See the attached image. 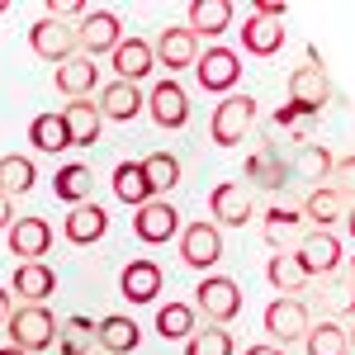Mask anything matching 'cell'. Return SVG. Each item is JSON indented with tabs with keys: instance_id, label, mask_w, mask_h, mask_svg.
I'll return each mask as SVG.
<instances>
[{
	"instance_id": "cell-31",
	"label": "cell",
	"mask_w": 355,
	"mask_h": 355,
	"mask_svg": "<svg viewBox=\"0 0 355 355\" xmlns=\"http://www.w3.org/2000/svg\"><path fill=\"white\" fill-rule=\"evenodd\" d=\"M33 180H38V166L28 162V157H19V152L0 157V194H5V199L28 194V190H33Z\"/></svg>"
},
{
	"instance_id": "cell-18",
	"label": "cell",
	"mask_w": 355,
	"mask_h": 355,
	"mask_svg": "<svg viewBox=\"0 0 355 355\" xmlns=\"http://www.w3.org/2000/svg\"><path fill=\"white\" fill-rule=\"evenodd\" d=\"M185 28L194 38H218L232 28V0H194L185 10Z\"/></svg>"
},
{
	"instance_id": "cell-37",
	"label": "cell",
	"mask_w": 355,
	"mask_h": 355,
	"mask_svg": "<svg viewBox=\"0 0 355 355\" xmlns=\"http://www.w3.org/2000/svg\"><path fill=\"white\" fill-rule=\"evenodd\" d=\"M185 355H232V331L223 327H194L190 336H185Z\"/></svg>"
},
{
	"instance_id": "cell-47",
	"label": "cell",
	"mask_w": 355,
	"mask_h": 355,
	"mask_svg": "<svg viewBox=\"0 0 355 355\" xmlns=\"http://www.w3.org/2000/svg\"><path fill=\"white\" fill-rule=\"evenodd\" d=\"M341 223L351 227V237H355V204H351V214H346V218H341Z\"/></svg>"
},
{
	"instance_id": "cell-42",
	"label": "cell",
	"mask_w": 355,
	"mask_h": 355,
	"mask_svg": "<svg viewBox=\"0 0 355 355\" xmlns=\"http://www.w3.org/2000/svg\"><path fill=\"white\" fill-rule=\"evenodd\" d=\"M308 171H313V180H327V171H331V157L322 152V147H313V152H308Z\"/></svg>"
},
{
	"instance_id": "cell-41",
	"label": "cell",
	"mask_w": 355,
	"mask_h": 355,
	"mask_svg": "<svg viewBox=\"0 0 355 355\" xmlns=\"http://www.w3.org/2000/svg\"><path fill=\"white\" fill-rule=\"evenodd\" d=\"M322 308H331V313H355V284H341V289H331L327 299H322Z\"/></svg>"
},
{
	"instance_id": "cell-9",
	"label": "cell",
	"mask_w": 355,
	"mask_h": 355,
	"mask_svg": "<svg viewBox=\"0 0 355 355\" xmlns=\"http://www.w3.org/2000/svg\"><path fill=\"white\" fill-rule=\"evenodd\" d=\"M123 43V19L114 10H90L81 24H76V48H85L81 57H95V53H114Z\"/></svg>"
},
{
	"instance_id": "cell-2",
	"label": "cell",
	"mask_w": 355,
	"mask_h": 355,
	"mask_svg": "<svg viewBox=\"0 0 355 355\" xmlns=\"http://www.w3.org/2000/svg\"><path fill=\"white\" fill-rule=\"evenodd\" d=\"M199 313L209 318V327H227L242 313V284L227 275H204L199 279Z\"/></svg>"
},
{
	"instance_id": "cell-43",
	"label": "cell",
	"mask_w": 355,
	"mask_h": 355,
	"mask_svg": "<svg viewBox=\"0 0 355 355\" xmlns=\"http://www.w3.org/2000/svg\"><path fill=\"white\" fill-rule=\"evenodd\" d=\"M256 15H261V19H275V24H279V19L289 15V5H279V0H256Z\"/></svg>"
},
{
	"instance_id": "cell-10",
	"label": "cell",
	"mask_w": 355,
	"mask_h": 355,
	"mask_svg": "<svg viewBox=\"0 0 355 355\" xmlns=\"http://www.w3.org/2000/svg\"><path fill=\"white\" fill-rule=\"evenodd\" d=\"M133 232H137V242H147V246L171 242V237H180V209L166 204V199H147L133 218Z\"/></svg>"
},
{
	"instance_id": "cell-1",
	"label": "cell",
	"mask_w": 355,
	"mask_h": 355,
	"mask_svg": "<svg viewBox=\"0 0 355 355\" xmlns=\"http://www.w3.org/2000/svg\"><path fill=\"white\" fill-rule=\"evenodd\" d=\"M5 327H10V346L24 351V355L57 346V318L43 308V303H24V308H15Z\"/></svg>"
},
{
	"instance_id": "cell-8",
	"label": "cell",
	"mask_w": 355,
	"mask_h": 355,
	"mask_svg": "<svg viewBox=\"0 0 355 355\" xmlns=\"http://www.w3.org/2000/svg\"><path fill=\"white\" fill-rule=\"evenodd\" d=\"M180 261L190 270H214L223 261L218 223H190V227H180Z\"/></svg>"
},
{
	"instance_id": "cell-45",
	"label": "cell",
	"mask_w": 355,
	"mask_h": 355,
	"mask_svg": "<svg viewBox=\"0 0 355 355\" xmlns=\"http://www.w3.org/2000/svg\"><path fill=\"white\" fill-rule=\"evenodd\" d=\"M10 313H15V308H10V289H5V284H0V327H5V322H10Z\"/></svg>"
},
{
	"instance_id": "cell-23",
	"label": "cell",
	"mask_w": 355,
	"mask_h": 355,
	"mask_svg": "<svg viewBox=\"0 0 355 355\" xmlns=\"http://www.w3.org/2000/svg\"><path fill=\"white\" fill-rule=\"evenodd\" d=\"M110 232V214L95 204V199H85V204H76L71 214H67V237L76 246H90V242H100Z\"/></svg>"
},
{
	"instance_id": "cell-3",
	"label": "cell",
	"mask_w": 355,
	"mask_h": 355,
	"mask_svg": "<svg viewBox=\"0 0 355 355\" xmlns=\"http://www.w3.org/2000/svg\"><path fill=\"white\" fill-rule=\"evenodd\" d=\"M251 123H256V100L251 95H223V105L214 110V123H209V133L218 147H237L246 133H251Z\"/></svg>"
},
{
	"instance_id": "cell-28",
	"label": "cell",
	"mask_w": 355,
	"mask_h": 355,
	"mask_svg": "<svg viewBox=\"0 0 355 355\" xmlns=\"http://www.w3.org/2000/svg\"><path fill=\"white\" fill-rule=\"evenodd\" d=\"M90 190H95V175H90V166H85V162L57 166V175H53V194H57V199H67V204L76 209V204L90 199Z\"/></svg>"
},
{
	"instance_id": "cell-44",
	"label": "cell",
	"mask_w": 355,
	"mask_h": 355,
	"mask_svg": "<svg viewBox=\"0 0 355 355\" xmlns=\"http://www.w3.org/2000/svg\"><path fill=\"white\" fill-rule=\"evenodd\" d=\"M10 218H15V209H10V199L0 194V232H10Z\"/></svg>"
},
{
	"instance_id": "cell-14",
	"label": "cell",
	"mask_w": 355,
	"mask_h": 355,
	"mask_svg": "<svg viewBox=\"0 0 355 355\" xmlns=\"http://www.w3.org/2000/svg\"><path fill=\"white\" fill-rule=\"evenodd\" d=\"M331 100V81H327V71L322 67H294V76H289V105H299V110L308 114H318L322 105Z\"/></svg>"
},
{
	"instance_id": "cell-17",
	"label": "cell",
	"mask_w": 355,
	"mask_h": 355,
	"mask_svg": "<svg viewBox=\"0 0 355 355\" xmlns=\"http://www.w3.org/2000/svg\"><path fill=\"white\" fill-rule=\"evenodd\" d=\"M110 62H114V71H119V81H128V85H137L142 76H152V67H157L147 38H123L110 53Z\"/></svg>"
},
{
	"instance_id": "cell-30",
	"label": "cell",
	"mask_w": 355,
	"mask_h": 355,
	"mask_svg": "<svg viewBox=\"0 0 355 355\" xmlns=\"http://www.w3.org/2000/svg\"><path fill=\"white\" fill-rule=\"evenodd\" d=\"M137 166H142V180H147V190H152V199L180 185V162H175L171 152H152V157H142Z\"/></svg>"
},
{
	"instance_id": "cell-19",
	"label": "cell",
	"mask_w": 355,
	"mask_h": 355,
	"mask_svg": "<svg viewBox=\"0 0 355 355\" xmlns=\"http://www.w3.org/2000/svg\"><path fill=\"white\" fill-rule=\"evenodd\" d=\"M15 294L24 303H48L57 294V275L48 261H19V270H15Z\"/></svg>"
},
{
	"instance_id": "cell-51",
	"label": "cell",
	"mask_w": 355,
	"mask_h": 355,
	"mask_svg": "<svg viewBox=\"0 0 355 355\" xmlns=\"http://www.w3.org/2000/svg\"><path fill=\"white\" fill-rule=\"evenodd\" d=\"M0 10H5V5H0Z\"/></svg>"
},
{
	"instance_id": "cell-6",
	"label": "cell",
	"mask_w": 355,
	"mask_h": 355,
	"mask_svg": "<svg viewBox=\"0 0 355 355\" xmlns=\"http://www.w3.org/2000/svg\"><path fill=\"white\" fill-rule=\"evenodd\" d=\"M308 327H313V318H308L303 299H275L270 308H266V331H270V346H279V351L294 346V341H303Z\"/></svg>"
},
{
	"instance_id": "cell-16",
	"label": "cell",
	"mask_w": 355,
	"mask_h": 355,
	"mask_svg": "<svg viewBox=\"0 0 355 355\" xmlns=\"http://www.w3.org/2000/svg\"><path fill=\"white\" fill-rule=\"evenodd\" d=\"M95 110H100V119H110V123H133L137 114H142V90L128 85V81H110L100 90Z\"/></svg>"
},
{
	"instance_id": "cell-32",
	"label": "cell",
	"mask_w": 355,
	"mask_h": 355,
	"mask_svg": "<svg viewBox=\"0 0 355 355\" xmlns=\"http://www.w3.org/2000/svg\"><path fill=\"white\" fill-rule=\"evenodd\" d=\"M114 199H119V204H133V209H142V204L152 199V190H147L142 166L137 162H119L114 166Z\"/></svg>"
},
{
	"instance_id": "cell-25",
	"label": "cell",
	"mask_w": 355,
	"mask_h": 355,
	"mask_svg": "<svg viewBox=\"0 0 355 355\" xmlns=\"http://www.w3.org/2000/svg\"><path fill=\"white\" fill-rule=\"evenodd\" d=\"M303 223H313L318 232H327L331 223H341L346 218V199L331 190V185H318V190H308V199H303Z\"/></svg>"
},
{
	"instance_id": "cell-21",
	"label": "cell",
	"mask_w": 355,
	"mask_h": 355,
	"mask_svg": "<svg viewBox=\"0 0 355 355\" xmlns=\"http://www.w3.org/2000/svg\"><path fill=\"white\" fill-rule=\"evenodd\" d=\"M62 123H67V142H71V147L100 142V128H105V119H100V110H95L90 100H71V105L62 110Z\"/></svg>"
},
{
	"instance_id": "cell-11",
	"label": "cell",
	"mask_w": 355,
	"mask_h": 355,
	"mask_svg": "<svg viewBox=\"0 0 355 355\" xmlns=\"http://www.w3.org/2000/svg\"><path fill=\"white\" fill-rule=\"evenodd\" d=\"M299 266L308 270V279H322V275H336L341 270V242L331 232H308L299 246H294Z\"/></svg>"
},
{
	"instance_id": "cell-36",
	"label": "cell",
	"mask_w": 355,
	"mask_h": 355,
	"mask_svg": "<svg viewBox=\"0 0 355 355\" xmlns=\"http://www.w3.org/2000/svg\"><path fill=\"white\" fill-rule=\"evenodd\" d=\"M157 331H162L166 341H185L194 331V308L190 303H162L157 308Z\"/></svg>"
},
{
	"instance_id": "cell-20",
	"label": "cell",
	"mask_w": 355,
	"mask_h": 355,
	"mask_svg": "<svg viewBox=\"0 0 355 355\" xmlns=\"http://www.w3.org/2000/svg\"><path fill=\"white\" fill-rule=\"evenodd\" d=\"M100 85V67L90 62V57H67L62 67H57V90L67 95V100H90V90Z\"/></svg>"
},
{
	"instance_id": "cell-4",
	"label": "cell",
	"mask_w": 355,
	"mask_h": 355,
	"mask_svg": "<svg viewBox=\"0 0 355 355\" xmlns=\"http://www.w3.org/2000/svg\"><path fill=\"white\" fill-rule=\"evenodd\" d=\"M28 48L43 57V62H67V57H76V24H67V19H57V15H38L33 28H28Z\"/></svg>"
},
{
	"instance_id": "cell-15",
	"label": "cell",
	"mask_w": 355,
	"mask_h": 355,
	"mask_svg": "<svg viewBox=\"0 0 355 355\" xmlns=\"http://www.w3.org/2000/svg\"><path fill=\"white\" fill-rule=\"evenodd\" d=\"M10 251L19 261H43L53 251V227L43 218H15L10 223Z\"/></svg>"
},
{
	"instance_id": "cell-29",
	"label": "cell",
	"mask_w": 355,
	"mask_h": 355,
	"mask_svg": "<svg viewBox=\"0 0 355 355\" xmlns=\"http://www.w3.org/2000/svg\"><path fill=\"white\" fill-rule=\"evenodd\" d=\"M242 48L251 57H275L284 48V28L275 24V19H261V15H251L242 24Z\"/></svg>"
},
{
	"instance_id": "cell-34",
	"label": "cell",
	"mask_w": 355,
	"mask_h": 355,
	"mask_svg": "<svg viewBox=\"0 0 355 355\" xmlns=\"http://www.w3.org/2000/svg\"><path fill=\"white\" fill-rule=\"evenodd\" d=\"M28 142H33V152H67L71 142H67L62 114H38V119L28 123Z\"/></svg>"
},
{
	"instance_id": "cell-27",
	"label": "cell",
	"mask_w": 355,
	"mask_h": 355,
	"mask_svg": "<svg viewBox=\"0 0 355 355\" xmlns=\"http://www.w3.org/2000/svg\"><path fill=\"white\" fill-rule=\"evenodd\" d=\"M261 232H266V246L270 251H294L303 242V218L294 209H270L266 223H261Z\"/></svg>"
},
{
	"instance_id": "cell-5",
	"label": "cell",
	"mask_w": 355,
	"mask_h": 355,
	"mask_svg": "<svg viewBox=\"0 0 355 355\" xmlns=\"http://www.w3.org/2000/svg\"><path fill=\"white\" fill-rule=\"evenodd\" d=\"M142 110L152 114L157 128L175 133V128L190 123V95H185L175 81H157V85H152V95H142Z\"/></svg>"
},
{
	"instance_id": "cell-26",
	"label": "cell",
	"mask_w": 355,
	"mask_h": 355,
	"mask_svg": "<svg viewBox=\"0 0 355 355\" xmlns=\"http://www.w3.org/2000/svg\"><path fill=\"white\" fill-rule=\"evenodd\" d=\"M266 279L275 284V294H284V299H294V294H303L313 279H308V270L299 266V256L294 251H275L270 266H266Z\"/></svg>"
},
{
	"instance_id": "cell-33",
	"label": "cell",
	"mask_w": 355,
	"mask_h": 355,
	"mask_svg": "<svg viewBox=\"0 0 355 355\" xmlns=\"http://www.w3.org/2000/svg\"><path fill=\"white\" fill-rule=\"evenodd\" d=\"M90 346H95V322L90 318L57 322V355H90Z\"/></svg>"
},
{
	"instance_id": "cell-35",
	"label": "cell",
	"mask_w": 355,
	"mask_h": 355,
	"mask_svg": "<svg viewBox=\"0 0 355 355\" xmlns=\"http://www.w3.org/2000/svg\"><path fill=\"white\" fill-rule=\"evenodd\" d=\"M308 355H351V341H346V327L336 322H313L308 336H303Z\"/></svg>"
},
{
	"instance_id": "cell-39",
	"label": "cell",
	"mask_w": 355,
	"mask_h": 355,
	"mask_svg": "<svg viewBox=\"0 0 355 355\" xmlns=\"http://www.w3.org/2000/svg\"><path fill=\"white\" fill-rule=\"evenodd\" d=\"M313 119H318V114L299 110V105H284V110L275 114V128H289L299 142H308V133H313Z\"/></svg>"
},
{
	"instance_id": "cell-50",
	"label": "cell",
	"mask_w": 355,
	"mask_h": 355,
	"mask_svg": "<svg viewBox=\"0 0 355 355\" xmlns=\"http://www.w3.org/2000/svg\"><path fill=\"white\" fill-rule=\"evenodd\" d=\"M346 341H351V351H355V327H351V331H346Z\"/></svg>"
},
{
	"instance_id": "cell-12",
	"label": "cell",
	"mask_w": 355,
	"mask_h": 355,
	"mask_svg": "<svg viewBox=\"0 0 355 355\" xmlns=\"http://www.w3.org/2000/svg\"><path fill=\"white\" fill-rule=\"evenodd\" d=\"M152 57L162 62L166 71H185V67L199 62V38H194L185 24H171V28H162V38L152 43Z\"/></svg>"
},
{
	"instance_id": "cell-46",
	"label": "cell",
	"mask_w": 355,
	"mask_h": 355,
	"mask_svg": "<svg viewBox=\"0 0 355 355\" xmlns=\"http://www.w3.org/2000/svg\"><path fill=\"white\" fill-rule=\"evenodd\" d=\"M242 355H284V351H279V346H270V341H261V346H246Z\"/></svg>"
},
{
	"instance_id": "cell-48",
	"label": "cell",
	"mask_w": 355,
	"mask_h": 355,
	"mask_svg": "<svg viewBox=\"0 0 355 355\" xmlns=\"http://www.w3.org/2000/svg\"><path fill=\"white\" fill-rule=\"evenodd\" d=\"M346 284H355V251H351V270H346Z\"/></svg>"
},
{
	"instance_id": "cell-38",
	"label": "cell",
	"mask_w": 355,
	"mask_h": 355,
	"mask_svg": "<svg viewBox=\"0 0 355 355\" xmlns=\"http://www.w3.org/2000/svg\"><path fill=\"white\" fill-rule=\"evenodd\" d=\"M246 180H256V185H266V190H279V185H284V162L266 147V152H256V157L246 162Z\"/></svg>"
},
{
	"instance_id": "cell-7",
	"label": "cell",
	"mask_w": 355,
	"mask_h": 355,
	"mask_svg": "<svg viewBox=\"0 0 355 355\" xmlns=\"http://www.w3.org/2000/svg\"><path fill=\"white\" fill-rule=\"evenodd\" d=\"M194 76H199V90L227 95L237 85V76H242V57L232 53V48H204L199 62H194Z\"/></svg>"
},
{
	"instance_id": "cell-22",
	"label": "cell",
	"mask_w": 355,
	"mask_h": 355,
	"mask_svg": "<svg viewBox=\"0 0 355 355\" xmlns=\"http://www.w3.org/2000/svg\"><path fill=\"white\" fill-rule=\"evenodd\" d=\"M95 346H105L110 355H133L137 346H142V331H137L133 318H100L95 322Z\"/></svg>"
},
{
	"instance_id": "cell-49",
	"label": "cell",
	"mask_w": 355,
	"mask_h": 355,
	"mask_svg": "<svg viewBox=\"0 0 355 355\" xmlns=\"http://www.w3.org/2000/svg\"><path fill=\"white\" fill-rule=\"evenodd\" d=\"M0 355H24V351H15V346H5V351H0Z\"/></svg>"
},
{
	"instance_id": "cell-24",
	"label": "cell",
	"mask_w": 355,
	"mask_h": 355,
	"mask_svg": "<svg viewBox=\"0 0 355 355\" xmlns=\"http://www.w3.org/2000/svg\"><path fill=\"white\" fill-rule=\"evenodd\" d=\"M209 209H214V218L223 227H242V223H251V194L237 180H227V185H218V190L209 194Z\"/></svg>"
},
{
	"instance_id": "cell-13",
	"label": "cell",
	"mask_w": 355,
	"mask_h": 355,
	"mask_svg": "<svg viewBox=\"0 0 355 355\" xmlns=\"http://www.w3.org/2000/svg\"><path fill=\"white\" fill-rule=\"evenodd\" d=\"M119 289H123V299L128 303H152L157 294H162V266L152 261V256H137V261H128L123 266V275H119Z\"/></svg>"
},
{
	"instance_id": "cell-40",
	"label": "cell",
	"mask_w": 355,
	"mask_h": 355,
	"mask_svg": "<svg viewBox=\"0 0 355 355\" xmlns=\"http://www.w3.org/2000/svg\"><path fill=\"white\" fill-rule=\"evenodd\" d=\"M327 180H331V190L341 194L346 204H355V157H341V162H331Z\"/></svg>"
}]
</instances>
